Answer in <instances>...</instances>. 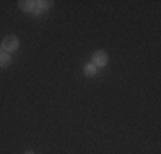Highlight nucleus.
<instances>
[{
  "label": "nucleus",
  "mask_w": 161,
  "mask_h": 154,
  "mask_svg": "<svg viewBox=\"0 0 161 154\" xmlns=\"http://www.w3.org/2000/svg\"><path fill=\"white\" fill-rule=\"evenodd\" d=\"M17 46H19V40L14 34H9V36L3 38L2 48L5 50V52H14V50H17Z\"/></svg>",
  "instance_id": "obj_1"
},
{
  "label": "nucleus",
  "mask_w": 161,
  "mask_h": 154,
  "mask_svg": "<svg viewBox=\"0 0 161 154\" xmlns=\"http://www.w3.org/2000/svg\"><path fill=\"white\" fill-rule=\"evenodd\" d=\"M93 63L96 65V67H105V65L108 63V55H106L105 52H101V50L94 52L93 53Z\"/></svg>",
  "instance_id": "obj_2"
},
{
  "label": "nucleus",
  "mask_w": 161,
  "mask_h": 154,
  "mask_svg": "<svg viewBox=\"0 0 161 154\" xmlns=\"http://www.w3.org/2000/svg\"><path fill=\"white\" fill-rule=\"evenodd\" d=\"M33 7H34L33 0H21V2H19V9L24 10V12H31Z\"/></svg>",
  "instance_id": "obj_3"
},
{
  "label": "nucleus",
  "mask_w": 161,
  "mask_h": 154,
  "mask_svg": "<svg viewBox=\"0 0 161 154\" xmlns=\"http://www.w3.org/2000/svg\"><path fill=\"white\" fill-rule=\"evenodd\" d=\"M10 65V55L7 52H0V67H9Z\"/></svg>",
  "instance_id": "obj_4"
},
{
  "label": "nucleus",
  "mask_w": 161,
  "mask_h": 154,
  "mask_svg": "<svg viewBox=\"0 0 161 154\" xmlns=\"http://www.w3.org/2000/svg\"><path fill=\"white\" fill-rule=\"evenodd\" d=\"M84 74H86L87 77H93L98 74V67L94 63H87L86 67H84Z\"/></svg>",
  "instance_id": "obj_5"
},
{
  "label": "nucleus",
  "mask_w": 161,
  "mask_h": 154,
  "mask_svg": "<svg viewBox=\"0 0 161 154\" xmlns=\"http://www.w3.org/2000/svg\"><path fill=\"white\" fill-rule=\"evenodd\" d=\"M26 154H34V152H31V151H28V152H26Z\"/></svg>",
  "instance_id": "obj_6"
}]
</instances>
